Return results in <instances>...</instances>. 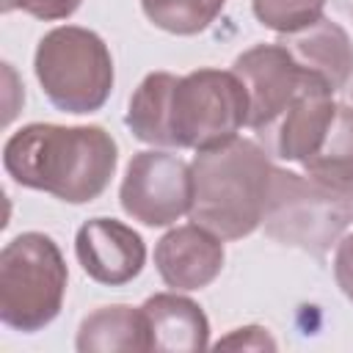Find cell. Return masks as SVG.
<instances>
[{"mask_svg": "<svg viewBox=\"0 0 353 353\" xmlns=\"http://www.w3.org/2000/svg\"><path fill=\"white\" fill-rule=\"evenodd\" d=\"M119 165V146L99 124L33 121L8 135L3 146L6 174L30 190L66 204H88L105 193Z\"/></svg>", "mask_w": 353, "mask_h": 353, "instance_id": "obj_1", "label": "cell"}, {"mask_svg": "<svg viewBox=\"0 0 353 353\" xmlns=\"http://www.w3.org/2000/svg\"><path fill=\"white\" fill-rule=\"evenodd\" d=\"M273 168L268 152L256 141L240 135L221 146L196 152L190 163V221L221 240L248 237L262 226Z\"/></svg>", "mask_w": 353, "mask_h": 353, "instance_id": "obj_2", "label": "cell"}, {"mask_svg": "<svg viewBox=\"0 0 353 353\" xmlns=\"http://www.w3.org/2000/svg\"><path fill=\"white\" fill-rule=\"evenodd\" d=\"M353 221V185H336L314 174L273 168L265 232L309 254H325Z\"/></svg>", "mask_w": 353, "mask_h": 353, "instance_id": "obj_3", "label": "cell"}, {"mask_svg": "<svg viewBox=\"0 0 353 353\" xmlns=\"http://www.w3.org/2000/svg\"><path fill=\"white\" fill-rule=\"evenodd\" d=\"M66 259L44 232H22L0 251V320L22 334L47 328L66 295Z\"/></svg>", "mask_w": 353, "mask_h": 353, "instance_id": "obj_4", "label": "cell"}, {"mask_svg": "<svg viewBox=\"0 0 353 353\" xmlns=\"http://www.w3.org/2000/svg\"><path fill=\"white\" fill-rule=\"evenodd\" d=\"M33 72L44 97L63 113H94L113 91V58L105 39L80 25H61L36 44Z\"/></svg>", "mask_w": 353, "mask_h": 353, "instance_id": "obj_5", "label": "cell"}, {"mask_svg": "<svg viewBox=\"0 0 353 353\" xmlns=\"http://www.w3.org/2000/svg\"><path fill=\"white\" fill-rule=\"evenodd\" d=\"M248 124V91L232 69H196L174 80L168 94L171 149L204 152Z\"/></svg>", "mask_w": 353, "mask_h": 353, "instance_id": "obj_6", "label": "cell"}, {"mask_svg": "<svg viewBox=\"0 0 353 353\" xmlns=\"http://www.w3.org/2000/svg\"><path fill=\"white\" fill-rule=\"evenodd\" d=\"M121 210L143 223V226H168L190 212L193 201V176L190 163L182 157L146 149L132 154L124 168V179L119 188Z\"/></svg>", "mask_w": 353, "mask_h": 353, "instance_id": "obj_7", "label": "cell"}, {"mask_svg": "<svg viewBox=\"0 0 353 353\" xmlns=\"http://www.w3.org/2000/svg\"><path fill=\"white\" fill-rule=\"evenodd\" d=\"M232 72L243 80L248 91V124L256 132L273 130L281 113L295 102V97L320 74L303 69L295 55L281 44H254L240 52Z\"/></svg>", "mask_w": 353, "mask_h": 353, "instance_id": "obj_8", "label": "cell"}, {"mask_svg": "<svg viewBox=\"0 0 353 353\" xmlns=\"http://www.w3.org/2000/svg\"><path fill=\"white\" fill-rule=\"evenodd\" d=\"M74 254L85 276L105 287L132 281L146 265L143 237L116 218H88L74 234Z\"/></svg>", "mask_w": 353, "mask_h": 353, "instance_id": "obj_9", "label": "cell"}, {"mask_svg": "<svg viewBox=\"0 0 353 353\" xmlns=\"http://www.w3.org/2000/svg\"><path fill=\"white\" fill-rule=\"evenodd\" d=\"M223 243L199 223L168 229L154 245V268L165 287L176 292L204 290L223 270Z\"/></svg>", "mask_w": 353, "mask_h": 353, "instance_id": "obj_10", "label": "cell"}, {"mask_svg": "<svg viewBox=\"0 0 353 353\" xmlns=\"http://www.w3.org/2000/svg\"><path fill=\"white\" fill-rule=\"evenodd\" d=\"M334 113H336L334 88L323 77H314L273 124L276 154L287 163L306 165L309 157L320 149L334 121Z\"/></svg>", "mask_w": 353, "mask_h": 353, "instance_id": "obj_11", "label": "cell"}, {"mask_svg": "<svg viewBox=\"0 0 353 353\" xmlns=\"http://www.w3.org/2000/svg\"><path fill=\"white\" fill-rule=\"evenodd\" d=\"M149 334V350L196 353L210 347V320L204 309L188 295L157 292L141 306Z\"/></svg>", "mask_w": 353, "mask_h": 353, "instance_id": "obj_12", "label": "cell"}, {"mask_svg": "<svg viewBox=\"0 0 353 353\" xmlns=\"http://www.w3.org/2000/svg\"><path fill=\"white\" fill-rule=\"evenodd\" d=\"M292 55L295 61L320 74L334 91H339L350 74H353V44H350V36L345 33V28L328 17L317 19L314 25L298 30V33H290L284 36L281 41Z\"/></svg>", "mask_w": 353, "mask_h": 353, "instance_id": "obj_13", "label": "cell"}, {"mask_svg": "<svg viewBox=\"0 0 353 353\" xmlns=\"http://www.w3.org/2000/svg\"><path fill=\"white\" fill-rule=\"evenodd\" d=\"M74 347L80 353H132L149 350V334L141 306H99L83 317Z\"/></svg>", "mask_w": 353, "mask_h": 353, "instance_id": "obj_14", "label": "cell"}, {"mask_svg": "<svg viewBox=\"0 0 353 353\" xmlns=\"http://www.w3.org/2000/svg\"><path fill=\"white\" fill-rule=\"evenodd\" d=\"M174 80H176V74H171V72H152L138 83V88L130 97V108H127L124 121H127L130 132L149 146L171 149L168 94L174 88Z\"/></svg>", "mask_w": 353, "mask_h": 353, "instance_id": "obj_15", "label": "cell"}, {"mask_svg": "<svg viewBox=\"0 0 353 353\" xmlns=\"http://www.w3.org/2000/svg\"><path fill=\"white\" fill-rule=\"evenodd\" d=\"M306 174L336 185H353V108L336 102L334 121L320 143V149L301 165Z\"/></svg>", "mask_w": 353, "mask_h": 353, "instance_id": "obj_16", "label": "cell"}, {"mask_svg": "<svg viewBox=\"0 0 353 353\" xmlns=\"http://www.w3.org/2000/svg\"><path fill=\"white\" fill-rule=\"evenodd\" d=\"M223 6L226 0H141L146 19L174 36H196L207 30Z\"/></svg>", "mask_w": 353, "mask_h": 353, "instance_id": "obj_17", "label": "cell"}, {"mask_svg": "<svg viewBox=\"0 0 353 353\" xmlns=\"http://www.w3.org/2000/svg\"><path fill=\"white\" fill-rule=\"evenodd\" d=\"M251 8L259 25L279 36H290L323 19L325 0H251Z\"/></svg>", "mask_w": 353, "mask_h": 353, "instance_id": "obj_18", "label": "cell"}, {"mask_svg": "<svg viewBox=\"0 0 353 353\" xmlns=\"http://www.w3.org/2000/svg\"><path fill=\"white\" fill-rule=\"evenodd\" d=\"M83 0H3V11H25L36 19L55 22V19H69Z\"/></svg>", "mask_w": 353, "mask_h": 353, "instance_id": "obj_19", "label": "cell"}, {"mask_svg": "<svg viewBox=\"0 0 353 353\" xmlns=\"http://www.w3.org/2000/svg\"><path fill=\"white\" fill-rule=\"evenodd\" d=\"M276 339L262 325H243L215 342V350H276Z\"/></svg>", "mask_w": 353, "mask_h": 353, "instance_id": "obj_20", "label": "cell"}, {"mask_svg": "<svg viewBox=\"0 0 353 353\" xmlns=\"http://www.w3.org/2000/svg\"><path fill=\"white\" fill-rule=\"evenodd\" d=\"M334 279H336V287L342 290V295L347 301H353V232L345 234L336 243V251H334Z\"/></svg>", "mask_w": 353, "mask_h": 353, "instance_id": "obj_21", "label": "cell"}]
</instances>
